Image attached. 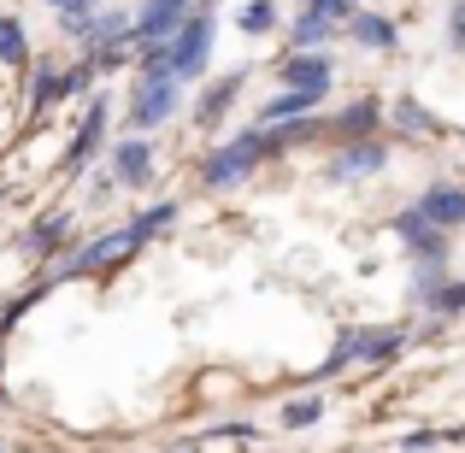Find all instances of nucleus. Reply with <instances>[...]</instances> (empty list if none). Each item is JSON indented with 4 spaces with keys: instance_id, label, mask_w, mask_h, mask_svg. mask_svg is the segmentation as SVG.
Wrapping results in <instances>:
<instances>
[{
    "instance_id": "1",
    "label": "nucleus",
    "mask_w": 465,
    "mask_h": 453,
    "mask_svg": "<svg viewBox=\"0 0 465 453\" xmlns=\"http://www.w3.org/2000/svg\"><path fill=\"white\" fill-rule=\"evenodd\" d=\"M277 159H283V148L272 142V130L242 124V130H230L224 142H213V148L201 153V171H194V177H201L206 194H236V189H248L265 165H277Z\"/></svg>"
},
{
    "instance_id": "2",
    "label": "nucleus",
    "mask_w": 465,
    "mask_h": 453,
    "mask_svg": "<svg viewBox=\"0 0 465 453\" xmlns=\"http://www.w3.org/2000/svg\"><path fill=\"white\" fill-rule=\"evenodd\" d=\"M395 165V142L365 136V142H330V153L318 159V182L324 189H365V182L389 177Z\"/></svg>"
},
{
    "instance_id": "3",
    "label": "nucleus",
    "mask_w": 465,
    "mask_h": 453,
    "mask_svg": "<svg viewBox=\"0 0 465 453\" xmlns=\"http://www.w3.org/2000/svg\"><path fill=\"white\" fill-rule=\"evenodd\" d=\"M148 248V241L136 236V224H113V230H101V236H89L83 248H71L65 260H59V283H83V277H113L118 265H130L136 253Z\"/></svg>"
},
{
    "instance_id": "4",
    "label": "nucleus",
    "mask_w": 465,
    "mask_h": 453,
    "mask_svg": "<svg viewBox=\"0 0 465 453\" xmlns=\"http://www.w3.org/2000/svg\"><path fill=\"white\" fill-rule=\"evenodd\" d=\"M183 89L189 83H177L171 71H136V83H130V136H153V130H165L171 118L183 113Z\"/></svg>"
},
{
    "instance_id": "5",
    "label": "nucleus",
    "mask_w": 465,
    "mask_h": 453,
    "mask_svg": "<svg viewBox=\"0 0 465 453\" xmlns=\"http://www.w3.org/2000/svg\"><path fill=\"white\" fill-rule=\"evenodd\" d=\"M213 42H218V12L213 6H194L189 18H183V30L165 42L171 77H177V83H201L206 65H213Z\"/></svg>"
},
{
    "instance_id": "6",
    "label": "nucleus",
    "mask_w": 465,
    "mask_h": 453,
    "mask_svg": "<svg viewBox=\"0 0 465 453\" xmlns=\"http://www.w3.org/2000/svg\"><path fill=\"white\" fill-rule=\"evenodd\" d=\"M383 230L395 236V248H407V260H448V253H454V236H448V230H436L430 212H424L419 201L395 206Z\"/></svg>"
},
{
    "instance_id": "7",
    "label": "nucleus",
    "mask_w": 465,
    "mask_h": 453,
    "mask_svg": "<svg viewBox=\"0 0 465 453\" xmlns=\"http://www.w3.org/2000/svg\"><path fill=\"white\" fill-rule=\"evenodd\" d=\"M383 118H389V101L377 89H360L348 94L341 106H324V130L330 142H365V136H383Z\"/></svg>"
},
{
    "instance_id": "8",
    "label": "nucleus",
    "mask_w": 465,
    "mask_h": 453,
    "mask_svg": "<svg viewBox=\"0 0 465 453\" xmlns=\"http://www.w3.org/2000/svg\"><path fill=\"white\" fill-rule=\"evenodd\" d=\"M242 89H248V65H236V71H224V77H213L201 94H194V106H189V124L201 130V136H218V130H224V118L236 113Z\"/></svg>"
},
{
    "instance_id": "9",
    "label": "nucleus",
    "mask_w": 465,
    "mask_h": 453,
    "mask_svg": "<svg viewBox=\"0 0 465 453\" xmlns=\"http://www.w3.org/2000/svg\"><path fill=\"white\" fill-rule=\"evenodd\" d=\"M383 136L389 142H407V148H424V142L442 136V118L430 113V101H419V94H395L389 101V118H383Z\"/></svg>"
},
{
    "instance_id": "10",
    "label": "nucleus",
    "mask_w": 465,
    "mask_h": 453,
    "mask_svg": "<svg viewBox=\"0 0 465 453\" xmlns=\"http://www.w3.org/2000/svg\"><path fill=\"white\" fill-rule=\"evenodd\" d=\"M272 77L277 89H318V94H336V59L324 54H295V47H283V54L272 59Z\"/></svg>"
},
{
    "instance_id": "11",
    "label": "nucleus",
    "mask_w": 465,
    "mask_h": 453,
    "mask_svg": "<svg viewBox=\"0 0 465 453\" xmlns=\"http://www.w3.org/2000/svg\"><path fill=\"white\" fill-rule=\"evenodd\" d=\"M153 171H159L153 136H118L113 148H106V177H113L118 189H148Z\"/></svg>"
},
{
    "instance_id": "12",
    "label": "nucleus",
    "mask_w": 465,
    "mask_h": 453,
    "mask_svg": "<svg viewBox=\"0 0 465 453\" xmlns=\"http://www.w3.org/2000/svg\"><path fill=\"white\" fill-rule=\"evenodd\" d=\"M412 348V330L407 324H360V359H353V371H395L401 353Z\"/></svg>"
},
{
    "instance_id": "13",
    "label": "nucleus",
    "mask_w": 465,
    "mask_h": 453,
    "mask_svg": "<svg viewBox=\"0 0 465 453\" xmlns=\"http://www.w3.org/2000/svg\"><path fill=\"white\" fill-rule=\"evenodd\" d=\"M189 12H194V0H142L130 35H136V47H159V42H171V35L183 30Z\"/></svg>"
},
{
    "instance_id": "14",
    "label": "nucleus",
    "mask_w": 465,
    "mask_h": 453,
    "mask_svg": "<svg viewBox=\"0 0 465 453\" xmlns=\"http://www.w3.org/2000/svg\"><path fill=\"white\" fill-rule=\"evenodd\" d=\"M341 35H348L360 54H401V24L389 18V12H377V6H360L348 24H341Z\"/></svg>"
},
{
    "instance_id": "15",
    "label": "nucleus",
    "mask_w": 465,
    "mask_h": 453,
    "mask_svg": "<svg viewBox=\"0 0 465 453\" xmlns=\"http://www.w3.org/2000/svg\"><path fill=\"white\" fill-rule=\"evenodd\" d=\"M106 124H113V106H106V94H89V106H83V124H77V136H71V148H65V171H83L94 153L106 148Z\"/></svg>"
},
{
    "instance_id": "16",
    "label": "nucleus",
    "mask_w": 465,
    "mask_h": 453,
    "mask_svg": "<svg viewBox=\"0 0 465 453\" xmlns=\"http://www.w3.org/2000/svg\"><path fill=\"white\" fill-rule=\"evenodd\" d=\"M419 206L430 212L436 230H448V236H460V230H465V182H454V177H430V182L419 189Z\"/></svg>"
},
{
    "instance_id": "17",
    "label": "nucleus",
    "mask_w": 465,
    "mask_h": 453,
    "mask_svg": "<svg viewBox=\"0 0 465 453\" xmlns=\"http://www.w3.org/2000/svg\"><path fill=\"white\" fill-rule=\"evenodd\" d=\"M330 106V94H318V89H272L260 101V113H253V124H289V118H312V113H324Z\"/></svg>"
},
{
    "instance_id": "18",
    "label": "nucleus",
    "mask_w": 465,
    "mask_h": 453,
    "mask_svg": "<svg viewBox=\"0 0 465 453\" xmlns=\"http://www.w3.org/2000/svg\"><path fill=\"white\" fill-rule=\"evenodd\" d=\"M353 359H360V324H336V336H330L324 359L307 371V389H324V383H336V377H348Z\"/></svg>"
},
{
    "instance_id": "19",
    "label": "nucleus",
    "mask_w": 465,
    "mask_h": 453,
    "mask_svg": "<svg viewBox=\"0 0 465 453\" xmlns=\"http://www.w3.org/2000/svg\"><path fill=\"white\" fill-rule=\"evenodd\" d=\"M324 419H330L324 389H301V395H289L283 407H277V430H289V436H307V430H318Z\"/></svg>"
},
{
    "instance_id": "20",
    "label": "nucleus",
    "mask_w": 465,
    "mask_h": 453,
    "mask_svg": "<svg viewBox=\"0 0 465 453\" xmlns=\"http://www.w3.org/2000/svg\"><path fill=\"white\" fill-rule=\"evenodd\" d=\"M336 35H341V24L318 18V12H307V6H301L295 18H289V47H295V54H324V47L336 42Z\"/></svg>"
},
{
    "instance_id": "21",
    "label": "nucleus",
    "mask_w": 465,
    "mask_h": 453,
    "mask_svg": "<svg viewBox=\"0 0 465 453\" xmlns=\"http://www.w3.org/2000/svg\"><path fill=\"white\" fill-rule=\"evenodd\" d=\"M448 277H454V253H448V260H412V277H407V306H412V312H424V306H430V295L448 283Z\"/></svg>"
},
{
    "instance_id": "22",
    "label": "nucleus",
    "mask_w": 465,
    "mask_h": 453,
    "mask_svg": "<svg viewBox=\"0 0 465 453\" xmlns=\"http://www.w3.org/2000/svg\"><path fill=\"white\" fill-rule=\"evenodd\" d=\"M236 30L248 35V42H272V35L283 30V6H277V0H242L236 6Z\"/></svg>"
},
{
    "instance_id": "23",
    "label": "nucleus",
    "mask_w": 465,
    "mask_h": 453,
    "mask_svg": "<svg viewBox=\"0 0 465 453\" xmlns=\"http://www.w3.org/2000/svg\"><path fill=\"white\" fill-rule=\"evenodd\" d=\"M272 142H277L283 153H301V148H318V142H330L324 113H312V118H289V124H272Z\"/></svg>"
},
{
    "instance_id": "24",
    "label": "nucleus",
    "mask_w": 465,
    "mask_h": 453,
    "mask_svg": "<svg viewBox=\"0 0 465 453\" xmlns=\"http://www.w3.org/2000/svg\"><path fill=\"white\" fill-rule=\"evenodd\" d=\"M71 241V212H47V218H35L30 224V236H24V253H54V248H65Z\"/></svg>"
},
{
    "instance_id": "25",
    "label": "nucleus",
    "mask_w": 465,
    "mask_h": 453,
    "mask_svg": "<svg viewBox=\"0 0 465 453\" xmlns=\"http://www.w3.org/2000/svg\"><path fill=\"white\" fill-rule=\"evenodd\" d=\"M419 318H430L436 330H442V324H460V318H465V277H460V271L448 277V283L430 295V306H424Z\"/></svg>"
},
{
    "instance_id": "26",
    "label": "nucleus",
    "mask_w": 465,
    "mask_h": 453,
    "mask_svg": "<svg viewBox=\"0 0 465 453\" xmlns=\"http://www.w3.org/2000/svg\"><path fill=\"white\" fill-rule=\"evenodd\" d=\"M65 94H71V83H65V71H59V65H47V59H42V65H35V71H30V106H35V113H42V106H54V101H65Z\"/></svg>"
},
{
    "instance_id": "27",
    "label": "nucleus",
    "mask_w": 465,
    "mask_h": 453,
    "mask_svg": "<svg viewBox=\"0 0 465 453\" xmlns=\"http://www.w3.org/2000/svg\"><path fill=\"white\" fill-rule=\"evenodd\" d=\"M177 218H183V206H177V201H153V206H142L130 224H136V236H142V241H159L165 230H177Z\"/></svg>"
},
{
    "instance_id": "28",
    "label": "nucleus",
    "mask_w": 465,
    "mask_h": 453,
    "mask_svg": "<svg viewBox=\"0 0 465 453\" xmlns=\"http://www.w3.org/2000/svg\"><path fill=\"white\" fill-rule=\"evenodd\" d=\"M0 65H12V71L30 65V30L18 18H6V12H0Z\"/></svg>"
},
{
    "instance_id": "29",
    "label": "nucleus",
    "mask_w": 465,
    "mask_h": 453,
    "mask_svg": "<svg viewBox=\"0 0 465 453\" xmlns=\"http://www.w3.org/2000/svg\"><path fill=\"white\" fill-rule=\"evenodd\" d=\"M442 442H448V430H407L395 442V453H436Z\"/></svg>"
},
{
    "instance_id": "30",
    "label": "nucleus",
    "mask_w": 465,
    "mask_h": 453,
    "mask_svg": "<svg viewBox=\"0 0 465 453\" xmlns=\"http://www.w3.org/2000/svg\"><path fill=\"white\" fill-rule=\"evenodd\" d=\"M307 12H318V18H330V24H348L353 12H360V0H301Z\"/></svg>"
},
{
    "instance_id": "31",
    "label": "nucleus",
    "mask_w": 465,
    "mask_h": 453,
    "mask_svg": "<svg viewBox=\"0 0 465 453\" xmlns=\"http://www.w3.org/2000/svg\"><path fill=\"white\" fill-rule=\"evenodd\" d=\"M442 30H448V47H454V54H465V0H454V6H448Z\"/></svg>"
},
{
    "instance_id": "32",
    "label": "nucleus",
    "mask_w": 465,
    "mask_h": 453,
    "mask_svg": "<svg viewBox=\"0 0 465 453\" xmlns=\"http://www.w3.org/2000/svg\"><path fill=\"white\" fill-rule=\"evenodd\" d=\"M42 6H54L59 18H89V12H101V0H42Z\"/></svg>"
},
{
    "instance_id": "33",
    "label": "nucleus",
    "mask_w": 465,
    "mask_h": 453,
    "mask_svg": "<svg viewBox=\"0 0 465 453\" xmlns=\"http://www.w3.org/2000/svg\"><path fill=\"white\" fill-rule=\"evenodd\" d=\"M165 453H201V442H171Z\"/></svg>"
},
{
    "instance_id": "34",
    "label": "nucleus",
    "mask_w": 465,
    "mask_h": 453,
    "mask_svg": "<svg viewBox=\"0 0 465 453\" xmlns=\"http://www.w3.org/2000/svg\"><path fill=\"white\" fill-rule=\"evenodd\" d=\"M460 148H465V124H460Z\"/></svg>"
},
{
    "instance_id": "35",
    "label": "nucleus",
    "mask_w": 465,
    "mask_h": 453,
    "mask_svg": "<svg viewBox=\"0 0 465 453\" xmlns=\"http://www.w3.org/2000/svg\"><path fill=\"white\" fill-rule=\"evenodd\" d=\"M201 6H218V0H201Z\"/></svg>"
},
{
    "instance_id": "36",
    "label": "nucleus",
    "mask_w": 465,
    "mask_h": 453,
    "mask_svg": "<svg viewBox=\"0 0 465 453\" xmlns=\"http://www.w3.org/2000/svg\"><path fill=\"white\" fill-rule=\"evenodd\" d=\"M194 6H201V0H194Z\"/></svg>"
}]
</instances>
